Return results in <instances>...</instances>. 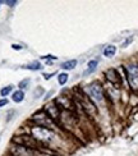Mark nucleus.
<instances>
[{
	"mask_svg": "<svg viewBox=\"0 0 138 156\" xmlns=\"http://www.w3.org/2000/svg\"><path fill=\"white\" fill-rule=\"evenodd\" d=\"M32 133L37 140H51L52 138V133L49 131L48 128H42V127H35L32 129Z\"/></svg>",
	"mask_w": 138,
	"mask_h": 156,
	"instance_id": "obj_3",
	"label": "nucleus"
},
{
	"mask_svg": "<svg viewBox=\"0 0 138 156\" xmlns=\"http://www.w3.org/2000/svg\"><path fill=\"white\" fill-rule=\"evenodd\" d=\"M116 53V48L114 46V45H108L106 48L104 49V55L106 58H113Z\"/></svg>",
	"mask_w": 138,
	"mask_h": 156,
	"instance_id": "obj_6",
	"label": "nucleus"
},
{
	"mask_svg": "<svg viewBox=\"0 0 138 156\" xmlns=\"http://www.w3.org/2000/svg\"><path fill=\"white\" fill-rule=\"evenodd\" d=\"M6 4L10 5V6H13V5H16V4H17V2H6Z\"/></svg>",
	"mask_w": 138,
	"mask_h": 156,
	"instance_id": "obj_16",
	"label": "nucleus"
},
{
	"mask_svg": "<svg viewBox=\"0 0 138 156\" xmlns=\"http://www.w3.org/2000/svg\"><path fill=\"white\" fill-rule=\"evenodd\" d=\"M23 99H24V94H23V91L18 90V91H16V92L13 94V101H14V102H22V101H23Z\"/></svg>",
	"mask_w": 138,
	"mask_h": 156,
	"instance_id": "obj_9",
	"label": "nucleus"
},
{
	"mask_svg": "<svg viewBox=\"0 0 138 156\" xmlns=\"http://www.w3.org/2000/svg\"><path fill=\"white\" fill-rule=\"evenodd\" d=\"M127 76L130 87L133 90H138V66L130 64L127 67Z\"/></svg>",
	"mask_w": 138,
	"mask_h": 156,
	"instance_id": "obj_1",
	"label": "nucleus"
},
{
	"mask_svg": "<svg viewBox=\"0 0 138 156\" xmlns=\"http://www.w3.org/2000/svg\"><path fill=\"white\" fill-rule=\"evenodd\" d=\"M12 90H13V86H6V87L2 88V91H0V95L4 97V96H6V95H9V94L12 92Z\"/></svg>",
	"mask_w": 138,
	"mask_h": 156,
	"instance_id": "obj_12",
	"label": "nucleus"
},
{
	"mask_svg": "<svg viewBox=\"0 0 138 156\" xmlns=\"http://www.w3.org/2000/svg\"><path fill=\"white\" fill-rule=\"evenodd\" d=\"M52 74H55V73H51V74H44V77H45V80H49V78L52 76Z\"/></svg>",
	"mask_w": 138,
	"mask_h": 156,
	"instance_id": "obj_17",
	"label": "nucleus"
},
{
	"mask_svg": "<svg viewBox=\"0 0 138 156\" xmlns=\"http://www.w3.org/2000/svg\"><path fill=\"white\" fill-rule=\"evenodd\" d=\"M97 64H98V62H97V60H90V62H88V68H87V70H86V72H84L83 74H84V76L91 74V73H92V72H94V70L96 69Z\"/></svg>",
	"mask_w": 138,
	"mask_h": 156,
	"instance_id": "obj_8",
	"label": "nucleus"
},
{
	"mask_svg": "<svg viewBox=\"0 0 138 156\" xmlns=\"http://www.w3.org/2000/svg\"><path fill=\"white\" fill-rule=\"evenodd\" d=\"M106 77H108V80H109V81L114 82V83L120 82L119 74H118V72H116L115 69H108V70H106Z\"/></svg>",
	"mask_w": 138,
	"mask_h": 156,
	"instance_id": "obj_4",
	"label": "nucleus"
},
{
	"mask_svg": "<svg viewBox=\"0 0 138 156\" xmlns=\"http://www.w3.org/2000/svg\"><path fill=\"white\" fill-rule=\"evenodd\" d=\"M13 152H14L17 156H32V152L30 150V147L19 146V147H17V150H13Z\"/></svg>",
	"mask_w": 138,
	"mask_h": 156,
	"instance_id": "obj_5",
	"label": "nucleus"
},
{
	"mask_svg": "<svg viewBox=\"0 0 138 156\" xmlns=\"http://www.w3.org/2000/svg\"><path fill=\"white\" fill-rule=\"evenodd\" d=\"M77 67V60L73 59V60H68V62H65L62 64V68L65 69V70H72V69H74Z\"/></svg>",
	"mask_w": 138,
	"mask_h": 156,
	"instance_id": "obj_7",
	"label": "nucleus"
},
{
	"mask_svg": "<svg viewBox=\"0 0 138 156\" xmlns=\"http://www.w3.org/2000/svg\"><path fill=\"white\" fill-rule=\"evenodd\" d=\"M6 104H8V100H6V99H2V100H0V108L6 105Z\"/></svg>",
	"mask_w": 138,
	"mask_h": 156,
	"instance_id": "obj_14",
	"label": "nucleus"
},
{
	"mask_svg": "<svg viewBox=\"0 0 138 156\" xmlns=\"http://www.w3.org/2000/svg\"><path fill=\"white\" fill-rule=\"evenodd\" d=\"M130 41H132V38H128V40H127L126 42H124V44H123V46H127V45H128V44H129Z\"/></svg>",
	"mask_w": 138,
	"mask_h": 156,
	"instance_id": "obj_18",
	"label": "nucleus"
},
{
	"mask_svg": "<svg viewBox=\"0 0 138 156\" xmlns=\"http://www.w3.org/2000/svg\"><path fill=\"white\" fill-rule=\"evenodd\" d=\"M87 92L91 96V99L96 101V102H102L104 100V92H102V87L98 83H92L91 86L87 87Z\"/></svg>",
	"mask_w": 138,
	"mask_h": 156,
	"instance_id": "obj_2",
	"label": "nucleus"
},
{
	"mask_svg": "<svg viewBox=\"0 0 138 156\" xmlns=\"http://www.w3.org/2000/svg\"><path fill=\"white\" fill-rule=\"evenodd\" d=\"M30 83V80H24V81H22L21 83H19V87H21V88H26L24 86H26V84H28Z\"/></svg>",
	"mask_w": 138,
	"mask_h": 156,
	"instance_id": "obj_13",
	"label": "nucleus"
},
{
	"mask_svg": "<svg viewBox=\"0 0 138 156\" xmlns=\"http://www.w3.org/2000/svg\"><path fill=\"white\" fill-rule=\"evenodd\" d=\"M24 68L31 69V70H40V69H42V66L38 62H35V63H31V64H28V66H26Z\"/></svg>",
	"mask_w": 138,
	"mask_h": 156,
	"instance_id": "obj_10",
	"label": "nucleus"
},
{
	"mask_svg": "<svg viewBox=\"0 0 138 156\" xmlns=\"http://www.w3.org/2000/svg\"><path fill=\"white\" fill-rule=\"evenodd\" d=\"M12 48H13V49H16V50H17V49H18V50H21V49H22V46H19V45H12Z\"/></svg>",
	"mask_w": 138,
	"mask_h": 156,
	"instance_id": "obj_15",
	"label": "nucleus"
},
{
	"mask_svg": "<svg viewBox=\"0 0 138 156\" xmlns=\"http://www.w3.org/2000/svg\"><path fill=\"white\" fill-rule=\"evenodd\" d=\"M67 81H68V74L67 73H60L58 76V82H59V84H65L67 83Z\"/></svg>",
	"mask_w": 138,
	"mask_h": 156,
	"instance_id": "obj_11",
	"label": "nucleus"
}]
</instances>
